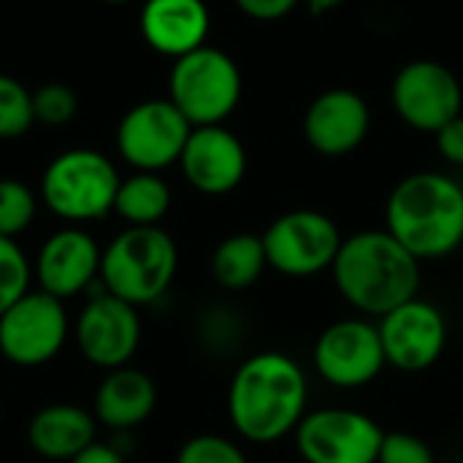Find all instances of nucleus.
<instances>
[{"label":"nucleus","instance_id":"obj_8","mask_svg":"<svg viewBox=\"0 0 463 463\" xmlns=\"http://www.w3.org/2000/svg\"><path fill=\"white\" fill-rule=\"evenodd\" d=\"M385 431L358 410L326 407L307 412L296 429L304 463H377Z\"/></svg>","mask_w":463,"mask_h":463},{"label":"nucleus","instance_id":"obj_18","mask_svg":"<svg viewBox=\"0 0 463 463\" xmlns=\"http://www.w3.org/2000/svg\"><path fill=\"white\" fill-rule=\"evenodd\" d=\"M144 41L174 60L206 46L209 8L203 0H146L141 8Z\"/></svg>","mask_w":463,"mask_h":463},{"label":"nucleus","instance_id":"obj_27","mask_svg":"<svg viewBox=\"0 0 463 463\" xmlns=\"http://www.w3.org/2000/svg\"><path fill=\"white\" fill-rule=\"evenodd\" d=\"M176 463H247L244 450L217 434H201L184 442Z\"/></svg>","mask_w":463,"mask_h":463},{"label":"nucleus","instance_id":"obj_22","mask_svg":"<svg viewBox=\"0 0 463 463\" xmlns=\"http://www.w3.org/2000/svg\"><path fill=\"white\" fill-rule=\"evenodd\" d=\"M168 206H171V190L152 171H138L136 176L119 182L117 187L114 209L130 225H157L165 217Z\"/></svg>","mask_w":463,"mask_h":463},{"label":"nucleus","instance_id":"obj_29","mask_svg":"<svg viewBox=\"0 0 463 463\" xmlns=\"http://www.w3.org/2000/svg\"><path fill=\"white\" fill-rule=\"evenodd\" d=\"M437 136V146L439 155L453 163V165H463V114H458L456 119H450L442 130L434 133Z\"/></svg>","mask_w":463,"mask_h":463},{"label":"nucleus","instance_id":"obj_10","mask_svg":"<svg viewBox=\"0 0 463 463\" xmlns=\"http://www.w3.org/2000/svg\"><path fill=\"white\" fill-rule=\"evenodd\" d=\"M193 125L171 100H144L133 106L117 128L119 155L138 171H160L179 163Z\"/></svg>","mask_w":463,"mask_h":463},{"label":"nucleus","instance_id":"obj_32","mask_svg":"<svg viewBox=\"0 0 463 463\" xmlns=\"http://www.w3.org/2000/svg\"><path fill=\"white\" fill-rule=\"evenodd\" d=\"M307 5H309V11L312 14H326V11H334V8H339L342 3H347V0H304Z\"/></svg>","mask_w":463,"mask_h":463},{"label":"nucleus","instance_id":"obj_6","mask_svg":"<svg viewBox=\"0 0 463 463\" xmlns=\"http://www.w3.org/2000/svg\"><path fill=\"white\" fill-rule=\"evenodd\" d=\"M119 176L95 149H71L54 157L43 174L41 193L46 206L71 222L98 220L114 209Z\"/></svg>","mask_w":463,"mask_h":463},{"label":"nucleus","instance_id":"obj_9","mask_svg":"<svg viewBox=\"0 0 463 463\" xmlns=\"http://www.w3.org/2000/svg\"><path fill=\"white\" fill-rule=\"evenodd\" d=\"M315 372L323 383L355 391L374 383L388 366L380 328L364 317L336 320L315 342Z\"/></svg>","mask_w":463,"mask_h":463},{"label":"nucleus","instance_id":"obj_15","mask_svg":"<svg viewBox=\"0 0 463 463\" xmlns=\"http://www.w3.org/2000/svg\"><path fill=\"white\" fill-rule=\"evenodd\" d=\"M179 165L198 193L225 195L241 184L247 174V152L228 128L203 125L190 130Z\"/></svg>","mask_w":463,"mask_h":463},{"label":"nucleus","instance_id":"obj_20","mask_svg":"<svg viewBox=\"0 0 463 463\" xmlns=\"http://www.w3.org/2000/svg\"><path fill=\"white\" fill-rule=\"evenodd\" d=\"M27 439L35 453L52 461H73L90 445H95V420L71 404H54L41 410L27 429Z\"/></svg>","mask_w":463,"mask_h":463},{"label":"nucleus","instance_id":"obj_26","mask_svg":"<svg viewBox=\"0 0 463 463\" xmlns=\"http://www.w3.org/2000/svg\"><path fill=\"white\" fill-rule=\"evenodd\" d=\"M79 109V98L68 84L52 81L33 92V114L43 125H65L73 119Z\"/></svg>","mask_w":463,"mask_h":463},{"label":"nucleus","instance_id":"obj_19","mask_svg":"<svg viewBox=\"0 0 463 463\" xmlns=\"http://www.w3.org/2000/svg\"><path fill=\"white\" fill-rule=\"evenodd\" d=\"M157 404L155 383L138 369H114L98 388L95 396V415L109 429L128 431L144 423Z\"/></svg>","mask_w":463,"mask_h":463},{"label":"nucleus","instance_id":"obj_5","mask_svg":"<svg viewBox=\"0 0 463 463\" xmlns=\"http://www.w3.org/2000/svg\"><path fill=\"white\" fill-rule=\"evenodd\" d=\"M168 90V100L193 128L220 125L239 106L241 73L225 52L201 46L174 62Z\"/></svg>","mask_w":463,"mask_h":463},{"label":"nucleus","instance_id":"obj_30","mask_svg":"<svg viewBox=\"0 0 463 463\" xmlns=\"http://www.w3.org/2000/svg\"><path fill=\"white\" fill-rule=\"evenodd\" d=\"M301 0H236V5L252 16V19H260V22H274V19H282L285 14H290Z\"/></svg>","mask_w":463,"mask_h":463},{"label":"nucleus","instance_id":"obj_17","mask_svg":"<svg viewBox=\"0 0 463 463\" xmlns=\"http://www.w3.org/2000/svg\"><path fill=\"white\" fill-rule=\"evenodd\" d=\"M98 271H100L98 244L92 241V236H87L79 228H65L49 236L35 263L41 290L60 301L84 290Z\"/></svg>","mask_w":463,"mask_h":463},{"label":"nucleus","instance_id":"obj_31","mask_svg":"<svg viewBox=\"0 0 463 463\" xmlns=\"http://www.w3.org/2000/svg\"><path fill=\"white\" fill-rule=\"evenodd\" d=\"M71 463H125V458L114 450V448H106V445H90L84 453H79Z\"/></svg>","mask_w":463,"mask_h":463},{"label":"nucleus","instance_id":"obj_1","mask_svg":"<svg viewBox=\"0 0 463 463\" xmlns=\"http://www.w3.org/2000/svg\"><path fill=\"white\" fill-rule=\"evenodd\" d=\"M307 374L285 353L269 350L247 358L228 391V415L236 434L252 445H271L296 434L307 415Z\"/></svg>","mask_w":463,"mask_h":463},{"label":"nucleus","instance_id":"obj_12","mask_svg":"<svg viewBox=\"0 0 463 463\" xmlns=\"http://www.w3.org/2000/svg\"><path fill=\"white\" fill-rule=\"evenodd\" d=\"M377 328L388 366L407 374L431 369L448 345V320L442 309L418 296L383 315Z\"/></svg>","mask_w":463,"mask_h":463},{"label":"nucleus","instance_id":"obj_24","mask_svg":"<svg viewBox=\"0 0 463 463\" xmlns=\"http://www.w3.org/2000/svg\"><path fill=\"white\" fill-rule=\"evenodd\" d=\"M30 266L14 239L0 236V317L27 293Z\"/></svg>","mask_w":463,"mask_h":463},{"label":"nucleus","instance_id":"obj_11","mask_svg":"<svg viewBox=\"0 0 463 463\" xmlns=\"http://www.w3.org/2000/svg\"><path fill=\"white\" fill-rule=\"evenodd\" d=\"M393 109L415 130L437 133L461 114L463 92L456 73L437 60H412L393 79Z\"/></svg>","mask_w":463,"mask_h":463},{"label":"nucleus","instance_id":"obj_7","mask_svg":"<svg viewBox=\"0 0 463 463\" xmlns=\"http://www.w3.org/2000/svg\"><path fill=\"white\" fill-rule=\"evenodd\" d=\"M339 225L315 209H296L282 217H277L266 233V260L269 269H274L282 277L307 279L328 271L339 255L342 247Z\"/></svg>","mask_w":463,"mask_h":463},{"label":"nucleus","instance_id":"obj_28","mask_svg":"<svg viewBox=\"0 0 463 463\" xmlns=\"http://www.w3.org/2000/svg\"><path fill=\"white\" fill-rule=\"evenodd\" d=\"M377 463H437L426 439L410 431H385Z\"/></svg>","mask_w":463,"mask_h":463},{"label":"nucleus","instance_id":"obj_3","mask_svg":"<svg viewBox=\"0 0 463 463\" xmlns=\"http://www.w3.org/2000/svg\"><path fill=\"white\" fill-rule=\"evenodd\" d=\"M385 225L420 263L439 260L463 244V187L437 171L410 174L388 198Z\"/></svg>","mask_w":463,"mask_h":463},{"label":"nucleus","instance_id":"obj_21","mask_svg":"<svg viewBox=\"0 0 463 463\" xmlns=\"http://www.w3.org/2000/svg\"><path fill=\"white\" fill-rule=\"evenodd\" d=\"M269 269L263 236L255 233H233L212 255V274L225 290H247L260 274Z\"/></svg>","mask_w":463,"mask_h":463},{"label":"nucleus","instance_id":"obj_2","mask_svg":"<svg viewBox=\"0 0 463 463\" xmlns=\"http://www.w3.org/2000/svg\"><path fill=\"white\" fill-rule=\"evenodd\" d=\"M331 271L339 296L366 317H383L420 290V260L388 231L345 239Z\"/></svg>","mask_w":463,"mask_h":463},{"label":"nucleus","instance_id":"obj_25","mask_svg":"<svg viewBox=\"0 0 463 463\" xmlns=\"http://www.w3.org/2000/svg\"><path fill=\"white\" fill-rule=\"evenodd\" d=\"M35 214V198L33 193L14 179H0V236L14 239L22 233Z\"/></svg>","mask_w":463,"mask_h":463},{"label":"nucleus","instance_id":"obj_16","mask_svg":"<svg viewBox=\"0 0 463 463\" xmlns=\"http://www.w3.org/2000/svg\"><path fill=\"white\" fill-rule=\"evenodd\" d=\"M369 125V103L358 92L336 87L312 100L304 117V136L315 152L326 157H342L364 144Z\"/></svg>","mask_w":463,"mask_h":463},{"label":"nucleus","instance_id":"obj_14","mask_svg":"<svg viewBox=\"0 0 463 463\" xmlns=\"http://www.w3.org/2000/svg\"><path fill=\"white\" fill-rule=\"evenodd\" d=\"M76 339L84 358L95 366L111 372L122 369L141 342V320L136 307L111 293L95 296L76 323Z\"/></svg>","mask_w":463,"mask_h":463},{"label":"nucleus","instance_id":"obj_23","mask_svg":"<svg viewBox=\"0 0 463 463\" xmlns=\"http://www.w3.org/2000/svg\"><path fill=\"white\" fill-rule=\"evenodd\" d=\"M33 122V92L16 79L0 73V138L24 136Z\"/></svg>","mask_w":463,"mask_h":463},{"label":"nucleus","instance_id":"obj_4","mask_svg":"<svg viewBox=\"0 0 463 463\" xmlns=\"http://www.w3.org/2000/svg\"><path fill=\"white\" fill-rule=\"evenodd\" d=\"M176 244L157 225H130L100 255V277L111 296L138 307L157 301L176 274Z\"/></svg>","mask_w":463,"mask_h":463},{"label":"nucleus","instance_id":"obj_33","mask_svg":"<svg viewBox=\"0 0 463 463\" xmlns=\"http://www.w3.org/2000/svg\"><path fill=\"white\" fill-rule=\"evenodd\" d=\"M106 3H125V0H106Z\"/></svg>","mask_w":463,"mask_h":463},{"label":"nucleus","instance_id":"obj_13","mask_svg":"<svg viewBox=\"0 0 463 463\" xmlns=\"http://www.w3.org/2000/svg\"><path fill=\"white\" fill-rule=\"evenodd\" d=\"M68 334L60 298L49 293H24L0 317V350L11 364L41 366L52 361Z\"/></svg>","mask_w":463,"mask_h":463}]
</instances>
